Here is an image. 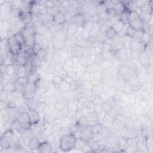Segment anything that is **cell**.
I'll return each mask as SVG.
<instances>
[{"label":"cell","mask_w":153,"mask_h":153,"mask_svg":"<svg viewBox=\"0 0 153 153\" xmlns=\"http://www.w3.org/2000/svg\"><path fill=\"white\" fill-rule=\"evenodd\" d=\"M54 20L55 23L58 25H62L65 22L64 14L61 12H59L55 16H54Z\"/></svg>","instance_id":"5bb4252c"},{"label":"cell","mask_w":153,"mask_h":153,"mask_svg":"<svg viewBox=\"0 0 153 153\" xmlns=\"http://www.w3.org/2000/svg\"><path fill=\"white\" fill-rule=\"evenodd\" d=\"M120 20L125 25H129L130 22V11L125 9L121 14Z\"/></svg>","instance_id":"30bf717a"},{"label":"cell","mask_w":153,"mask_h":153,"mask_svg":"<svg viewBox=\"0 0 153 153\" xmlns=\"http://www.w3.org/2000/svg\"><path fill=\"white\" fill-rule=\"evenodd\" d=\"M28 83H35L40 78L39 77V74L36 71H32L27 76Z\"/></svg>","instance_id":"9c48e42d"},{"label":"cell","mask_w":153,"mask_h":153,"mask_svg":"<svg viewBox=\"0 0 153 153\" xmlns=\"http://www.w3.org/2000/svg\"><path fill=\"white\" fill-rule=\"evenodd\" d=\"M17 120L20 124V126L23 129L30 130L32 126V123L28 112H21Z\"/></svg>","instance_id":"7a4b0ae2"},{"label":"cell","mask_w":153,"mask_h":153,"mask_svg":"<svg viewBox=\"0 0 153 153\" xmlns=\"http://www.w3.org/2000/svg\"><path fill=\"white\" fill-rule=\"evenodd\" d=\"M125 25L120 20H118L117 21H115L113 23V24L111 25V27L117 34H119Z\"/></svg>","instance_id":"4fadbf2b"},{"label":"cell","mask_w":153,"mask_h":153,"mask_svg":"<svg viewBox=\"0 0 153 153\" xmlns=\"http://www.w3.org/2000/svg\"><path fill=\"white\" fill-rule=\"evenodd\" d=\"M40 144V141H38V139L36 137L32 138L28 144V147L29 148V149H31L32 150L38 149Z\"/></svg>","instance_id":"7c38bea8"},{"label":"cell","mask_w":153,"mask_h":153,"mask_svg":"<svg viewBox=\"0 0 153 153\" xmlns=\"http://www.w3.org/2000/svg\"><path fill=\"white\" fill-rule=\"evenodd\" d=\"M73 23H74L76 26H84L86 22V19L85 16L82 13L76 14L73 18Z\"/></svg>","instance_id":"8992f818"},{"label":"cell","mask_w":153,"mask_h":153,"mask_svg":"<svg viewBox=\"0 0 153 153\" xmlns=\"http://www.w3.org/2000/svg\"><path fill=\"white\" fill-rule=\"evenodd\" d=\"M117 35V33L114 30L112 27H110L105 32V36L106 39L108 40H112L116 37Z\"/></svg>","instance_id":"2e32d148"},{"label":"cell","mask_w":153,"mask_h":153,"mask_svg":"<svg viewBox=\"0 0 153 153\" xmlns=\"http://www.w3.org/2000/svg\"><path fill=\"white\" fill-rule=\"evenodd\" d=\"M140 19V14L136 12H130V22Z\"/></svg>","instance_id":"4316f807"},{"label":"cell","mask_w":153,"mask_h":153,"mask_svg":"<svg viewBox=\"0 0 153 153\" xmlns=\"http://www.w3.org/2000/svg\"><path fill=\"white\" fill-rule=\"evenodd\" d=\"M8 46L9 52L13 55H18L21 53L22 46L17 43L15 40L14 36L10 37L8 41Z\"/></svg>","instance_id":"3957f363"},{"label":"cell","mask_w":153,"mask_h":153,"mask_svg":"<svg viewBox=\"0 0 153 153\" xmlns=\"http://www.w3.org/2000/svg\"><path fill=\"white\" fill-rule=\"evenodd\" d=\"M130 87H131L132 91L136 92V91L139 90L141 88L142 84L139 82L137 81V82H135L132 85H130Z\"/></svg>","instance_id":"484cf974"},{"label":"cell","mask_w":153,"mask_h":153,"mask_svg":"<svg viewBox=\"0 0 153 153\" xmlns=\"http://www.w3.org/2000/svg\"><path fill=\"white\" fill-rule=\"evenodd\" d=\"M59 88L62 92L71 90V85L67 82L66 80H63L60 85L59 86Z\"/></svg>","instance_id":"ffe728a7"},{"label":"cell","mask_w":153,"mask_h":153,"mask_svg":"<svg viewBox=\"0 0 153 153\" xmlns=\"http://www.w3.org/2000/svg\"><path fill=\"white\" fill-rule=\"evenodd\" d=\"M27 101L28 102L26 103H27L29 109H36L38 104L40 103V102L38 101V100L35 99V98L31 99L29 100H28Z\"/></svg>","instance_id":"e0dca14e"},{"label":"cell","mask_w":153,"mask_h":153,"mask_svg":"<svg viewBox=\"0 0 153 153\" xmlns=\"http://www.w3.org/2000/svg\"><path fill=\"white\" fill-rule=\"evenodd\" d=\"M16 65H10L8 66H6L4 68L5 73L9 76H12L13 75L17 74V70L16 69Z\"/></svg>","instance_id":"8fae6325"},{"label":"cell","mask_w":153,"mask_h":153,"mask_svg":"<svg viewBox=\"0 0 153 153\" xmlns=\"http://www.w3.org/2000/svg\"><path fill=\"white\" fill-rule=\"evenodd\" d=\"M99 66L100 65L96 63H94L90 65H89L87 68V72H88L90 74L92 73H94L96 72L97 71H99Z\"/></svg>","instance_id":"44dd1931"},{"label":"cell","mask_w":153,"mask_h":153,"mask_svg":"<svg viewBox=\"0 0 153 153\" xmlns=\"http://www.w3.org/2000/svg\"><path fill=\"white\" fill-rule=\"evenodd\" d=\"M28 113L32 125H35L40 122V114L36 109H30Z\"/></svg>","instance_id":"277c9868"},{"label":"cell","mask_w":153,"mask_h":153,"mask_svg":"<svg viewBox=\"0 0 153 153\" xmlns=\"http://www.w3.org/2000/svg\"><path fill=\"white\" fill-rule=\"evenodd\" d=\"M141 54V53L138 51L131 50V51L130 52V57L134 60H139V59H140Z\"/></svg>","instance_id":"cb8c5ba5"},{"label":"cell","mask_w":153,"mask_h":153,"mask_svg":"<svg viewBox=\"0 0 153 153\" xmlns=\"http://www.w3.org/2000/svg\"><path fill=\"white\" fill-rule=\"evenodd\" d=\"M76 142L77 138L72 133H69L61 136L59 141V147L62 151H69L76 147Z\"/></svg>","instance_id":"6da1fadb"},{"label":"cell","mask_w":153,"mask_h":153,"mask_svg":"<svg viewBox=\"0 0 153 153\" xmlns=\"http://www.w3.org/2000/svg\"><path fill=\"white\" fill-rule=\"evenodd\" d=\"M17 75L18 76V78L20 77H27L28 75V72L25 68V67L23 66H19L17 71Z\"/></svg>","instance_id":"d6986e66"},{"label":"cell","mask_w":153,"mask_h":153,"mask_svg":"<svg viewBox=\"0 0 153 153\" xmlns=\"http://www.w3.org/2000/svg\"><path fill=\"white\" fill-rule=\"evenodd\" d=\"M63 79L59 75H55L52 83L53 84V85L56 87L57 86L59 87V86L60 85V84L62 83V82H63Z\"/></svg>","instance_id":"603a6c76"},{"label":"cell","mask_w":153,"mask_h":153,"mask_svg":"<svg viewBox=\"0 0 153 153\" xmlns=\"http://www.w3.org/2000/svg\"><path fill=\"white\" fill-rule=\"evenodd\" d=\"M13 36H14L15 40L16 41V42L17 43L20 44L22 46L25 45V38L23 36V35L22 34V31H20V32L15 34L13 35Z\"/></svg>","instance_id":"9a60e30c"},{"label":"cell","mask_w":153,"mask_h":153,"mask_svg":"<svg viewBox=\"0 0 153 153\" xmlns=\"http://www.w3.org/2000/svg\"><path fill=\"white\" fill-rule=\"evenodd\" d=\"M144 31L142 29L139 30V31H136V34H135V36H134V37L133 38L141 42L142 38H143V36H144Z\"/></svg>","instance_id":"d4e9b609"},{"label":"cell","mask_w":153,"mask_h":153,"mask_svg":"<svg viewBox=\"0 0 153 153\" xmlns=\"http://www.w3.org/2000/svg\"><path fill=\"white\" fill-rule=\"evenodd\" d=\"M36 95V91H30V90H24L22 93V96L23 98L28 101L31 99L34 98L35 96Z\"/></svg>","instance_id":"ac0fdd59"},{"label":"cell","mask_w":153,"mask_h":153,"mask_svg":"<svg viewBox=\"0 0 153 153\" xmlns=\"http://www.w3.org/2000/svg\"><path fill=\"white\" fill-rule=\"evenodd\" d=\"M52 146L48 142V141L40 143L39 148H38V150H39V152H52Z\"/></svg>","instance_id":"52a82bcc"},{"label":"cell","mask_w":153,"mask_h":153,"mask_svg":"<svg viewBox=\"0 0 153 153\" xmlns=\"http://www.w3.org/2000/svg\"><path fill=\"white\" fill-rule=\"evenodd\" d=\"M136 31L135 29H133L132 27H131L129 25L128 26V30H127V35H128L131 38H133L136 34Z\"/></svg>","instance_id":"83f0119b"},{"label":"cell","mask_w":153,"mask_h":153,"mask_svg":"<svg viewBox=\"0 0 153 153\" xmlns=\"http://www.w3.org/2000/svg\"><path fill=\"white\" fill-rule=\"evenodd\" d=\"M52 43L54 49L57 50H62L65 47V41L60 40L58 37H53L52 39Z\"/></svg>","instance_id":"5b68a950"},{"label":"cell","mask_w":153,"mask_h":153,"mask_svg":"<svg viewBox=\"0 0 153 153\" xmlns=\"http://www.w3.org/2000/svg\"><path fill=\"white\" fill-rule=\"evenodd\" d=\"M4 90H5L8 93H12L17 91L15 83H8L6 84L5 86H4Z\"/></svg>","instance_id":"7402d4cb"},{"label":"cell","mask_w":153,"mask_h":153,"mask_svg":"<svg viewBox=\"0 0 153 153\" xmlns=\"http://www.w3.org/2000/svg\"><path fill=\"white\" fill-rule=\"evenodd\" d=\"M143 23H144V22H143L142 20L140 18V19H137V20H135L130 21V22H129V25L131 27H132V28H133V29H135L136 31H139V30L142 29Z\"/></svg>","instance_id":"ba28073f"}]
</instances>
